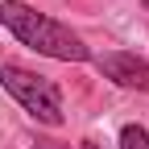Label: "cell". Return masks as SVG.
I'll use <instances>...</instances> for the list:
<instances>
[{
  "instance_id": "1",
  "label": "cell",
  "mask_w": 149,
  "mask_h": 149,
  "mask_svg": "<svg viewBox=\"0 0 149 149\" xmlns=\"http://www.w3.org/2000/svg\"><path fill=\"white\" fill-rule=\"evenodd\" d=\"M0 25H8L21 46L46 54V58H58V62H87L91 58V50L83 46V37L74 29H66L62 21L21 4V0H4L0 4Z\"/></svg>"
},
{
  "instance_id": "4",
  "label": "cell",
  "mask_w": 149,
  "mask_h": 149,
  "mask_svg": "<svg viewBox=\"0 0 149 149\" xmlns=\"http://www.w3.org/2000/svg\"><path fill=\"white\" fill-rule=\"evenodd\" d=\"M120 149H149V133L141 124H124L120 128Z\"/></svg>"
},
{
  "instance_id": "5",
  "label": "cell",
  "mask_w": 149,
  "mask_h": 149,
  "mask_svg": "<svg viewBox=\"0 0 149 149\" xmlns=\"http://www.w3.org/2000/svg\"><path fill=\"white\" fill-rule=\"evenodd\" d=\"M37 149H70V145H62V141H54V137H37Z\"/></svg>"
},
{
  "instance_id": "6",
  "label": "cell",
  "mask_w": 149,
  "mask_h": 149,
  "mask_svg": "<svg viewBox=\"0 0 149 149\" xmlns=\"http://www.w3.org/2000/svg\"><path fill=\"white\" fill-rule=\"evenodd\" d=\"M87 149H95V145H87Z\"/></svg>"
},
{
  "instance_id": "2",
  "label": "cell",
  "mask_w": 149,
  "mask_h": 149,
  "mask_svg": "<svg viewBox=\"0 0 149 149\" xmlns=\"http://www.w3.org/2000/svg\"><path fill=\"white\" fill-rule=\"evenodd\" d=\"M0 83H4V91H13L17 100H21V108L29 112L33 120L42 124H62V100H58V87H54L46 74H33L25 66L17 62H4L0 66Z\"/></svg>"
},
{
  "instance_id": "3",
  "label": "cell",
  "mask_w": 149,
  "mask_h": 149,
  "mask_svg": "<svg viewBox=\"0 0 149 149\" xmlns=\"http://www.w3.org/2000/svg\"><path fill=\"white\" fill-rule=\"evenodd\" d=\"M100 74L120 87H133V91H149V62L137 58V54H124V50H112V54H100L95 58Z\"/></svg>"
},
{
  "instance_id": "7",
  "label": "cell",
  "mask_w": 149,
  "mask_h": 149,
  "mask_svg": "<svg viewBox=\"0 0 149 149\" xmlns=\"http://www.w3.org/2000/svg\"><path fill=\"white\" fill-rule=\"evenodd\" d=\"M145 8H149V0H145Z\"/></svg>"
}]
</instances>
